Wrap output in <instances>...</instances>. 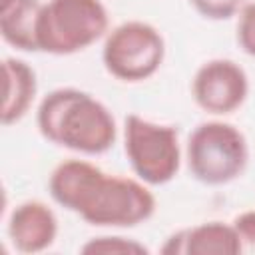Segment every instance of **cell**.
<instances>
[{"instance_id":"obj_6","label":"cell","mask_w":255,"mask_h":255,"mask_svg":"<svg viewBox=\"0 0 255 255\" xmlns=\"http://www.w3.org/2000/svg\"><path fill=\"white\" fill-rule=\"evenodd\" d=\"M165 40L161 32L143 22L128 20L106 34L102 62L110 76L135 84L149 80L163 64Z\"/></svg>"},{"instance_id":"obj_11","label":"cell","mask_w":255,"mask_h":255,"mask_svg":"<svg viewBox=\"0 0 255 255\" xmlns=\"http://www.w3.org/2000/svg\"><path fill=\"white\" fill-rule=\"evenodd\" d=\"M241 241L233 223L205 221L185 229V255H239Z\"/></svg>"},{"instance_id":"obj_4","label":"cell","mask_w":255,"mask_h":255,"mask_svg":"<svg viewBox=\"0 0 255 255\" xmlns=\"http://www.w3.org/2000/svg\"><path fill=\"white\" fill-rule=\"evenodd\" d=\"M185 159L189 173L203 185H227L237 179L249 161V145L239 128L209 120L187 137Z\"/></svg>"},{"instance_id":"obj_14","label":"cell","mask_w":255,"mask_h":255,"mask_svg":"<svg viewBox=\"0 0 255 255\" xmlns=\"http://www.w3.org/2000/svg\"><path fill=\"white\" fill-rule=\"evenodd\" d=\"M237 44L247 56L255 58V2H247L239 10Z\"/></svg>"},{"instance_id":"obj_9","label":"cell","mask_w":255,"mask_h":255,"mask_svg":"<svg viewBox=\"0 0 255 255\" xmlns=\"http://www.w3.org/2000/svg\"><path fill=\"white\" fill-rule=\"evenodd\" d=\"M2 74H4V102L0 116L4 126H12L30 112L38 92V80L34 68L20 58H4Z\"/></svg>"},{"instance_id":"obj_1","label":"cell","mask_w":255,"mask_h":255,"mask_svg":"<svg viewBox=\"0 0 255 255\" xmlns=\"http://www.w3.org/2000/svg\"><path fill=\"white\" fill-rule=\"evenodd\" d=\"M52 199L96 227H135L155 213L149 185L137 177L110 175L92 161L64 159L48 179Z\"/></svg>"},{"instance_id":"obj_5","label":"cell","mask_w":255,"mask_h":255,"mask_svg":"<svg viewBox=\"0 0 255 255\" xmlns=\"http://www.w3.org/2000/svg\"><path fill=\"white\" fill-rule=\"evenodd\" d=\"M124 149L135 177L147 185H165L179 171L181 147L171 126L129 114L124 122Z\"/></svg>"},{"instance_id":"obj_16","label":"cell","mask_w":255,"mask_h":255,"mask_svg":"<svg viewBox=\"0 0 255 255\" xmlns=\"http://www.w3.org/2000/svg\"><path fill=\"white\" fill-rule=\"evenodd\" d=\"M161 253L165 255H185V229L175 231L169 235L161 247Z\"/></svg>"},{"instance_id":"obj_2","label":"cell","mask_w":255,"mask_h":255,"mask_svg":"<svg viewBox=\"0 0 255 255\" xmlns=\"http://www.w3.org/2000/svg\"><path fill=\"white\" fill-rule=\"evenodd\" d=\"M36 124L44 139L84 155L108 151L118 137L110 108L78 88H58L46 94L38 104Z\"/></svg>"},{"instance_id":"obj_12","label":"cell","mask_w":255,"mask_h":255,"mask_svg":"<svg viewBox=\"0 0 255 255\" xmlns=\"http://www.w3.org/2000/svg\"><path fill=\"white\" fill-rule=\"evenodd\" d=\"M80 251L84 255H147L149 249L137 239L124 235H100L88 239Z\"/></svg>"},{"instance_id":"obj_7","label":"cell","mask_w":255,"mask_h":255,"mask_svg":"<svg viewBox=\"0 0 255 255\" xmlns=\"http://www.w3.org/2000/svg\"><path fill=\"white\" fill-rule=\"evenodd\" d=\"M191 94L203 112L211 116H227L239 110L247 100L249 78L233 60H207L197 68L191 80Z\"/></svg>"},{"instance_id":"obj_13","label":"cell","mask_w":255,"mask_h":255,"mask_svg":"<svg viewBox=\"0 0 255 255\" xmlns=\"http://www.w3.org/2000/svg\"><path fill=\"white\" fill-rule=\"evenodd\" d=\"M249 0H189L193 10L207 20H229Z\"/></svg>"},{"instance_id":"obj_10","label":"cell","mask_w":255,"mask_h":255,"mask_svg":"<svg viewBox=\"0 0 255 255\" xmlns=\"http://www.w3.org/2000/svg\"><path fill=\"white\" fill-rule=\"evenodd\" d=\"M42 4L40 0H2L0 34L8 46L20 52H38L36 26Z\"/></svg>"},{"instance_id":"obj_8","label":"cell","mask_w":255,"mask_h":255,"mask_svg":"<svg viewBox=\"0 0 255 255\" xmlns=\"http://www.w3.org/2000/svg\"><path fill=\"white\" fill-rule=\"evenodd\" d=\"M8 237L20 253H42L58 237V217L50 205L38 199L18 203L6 223Z\"/></svg>"},{"instance_id":"obj_15","label":"cell","mask_w":255,"mask_h":255,"mask_svg":"<svg viewBox=\"0 0 255 255\" xmlns=\"http://www.w3.org/2000/svg\"><path fill=\"white\" fill-rule=\"evenodd\" d=\"M233 227L241 241L243 253H255V209L241 211L233 219Z\"/></svg>"},{"instance_id":"obj_3","label":"cell","mask_w":255,"mask_h":255,"mask_svg":"<svg viewBox=\"0 0 255 255\" xmlns=\"http://www.w3.org/2000/svg\"><path fill=\"white\" fill-rule=\"evenodd\" d=\"M108 32L110 16L102 0H48L42 4L36 26L38 52L78 54Z\"/></svg>"}]
</instances>
